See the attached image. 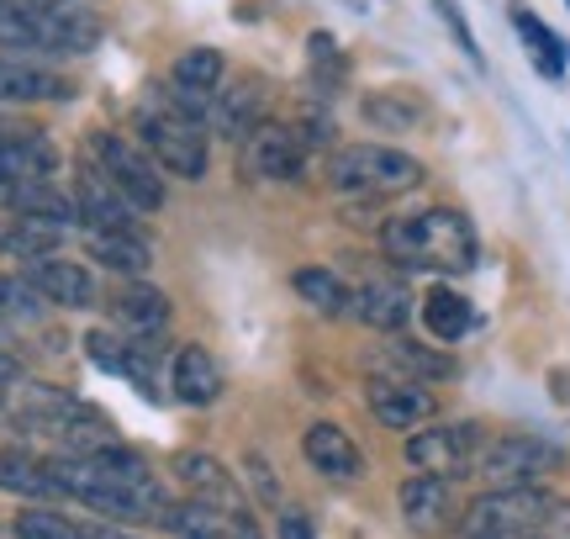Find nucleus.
<instances>
[{"label": "nucleus", "mask_w": 570, "mask_h": 539, "mask_svg": "<svg viewBox=\"0 0 570 539\" xmlns=\"http://www.w3.org/2000/svg\"><path fill=\"white\" fill-rule=\"evenodd\" d=\"M17 217H38V223H53V228H75L80 223V207H75V190H63L59 180H32V186H11L6 202Z\"/></svg>", "instance_id": "nucleus-23"}, {"label": "nucleus", "mask_w": 570, "mask_h": 539, "mask_svg": "<svg viewBox=\"0 0 570 539\" xmlns=\"http://www.w3.org/2000/svg\"><path fill=\"white\" fill-rule=\"evenodd\" d=\"M0 408L6 418L27 429L32 439H48L59 455H90V450H106L117 444V429L106 423V413H96L90 402H80L63 386H48V381H17L0 392Z\"/></svg>", "instance_id": "nucleus-2"}, {"label": "nucleus", "mask_w": 570, "mask_h": 539, "mask_svg": "<svg viewBox=\"0 0 570 539\" xmlns=\"http://www.w3.org/2000/svg\"><path fill=\"white\" fill-rule=\"evenodd\" d=\"M48 471H53L63 498L96 508L111 523H169V513H175L159 471L122 444H106L90 455H53Z\"/></svg>", "instance_id": "nucleus-1"}, {"label": "nucleus", "mask_w": 570, "mask_h": 539, "mask_svg": "<svg viewBox=\"0 0 570 539\" xmlns=\"http://www.w3.org/2000/svg\"><path fill=\"white\" fill-rule=\"evenodd\" d=\"M21 101H69V80L27 59H0V106Z\"/></svg>", "instance_id": "nucleus-24"}, {"label": "nucleus", "mask_w": 570, "mask_h": 539, "mask_svg": "<svg viewBox=\"0 0 570 539\" xmlns=\"http://www.w3.org/2000/svg\"><path fill=\"white\" fill-rule=\"evenodd\" d=\"M85 254L106 265L111 275H127V281H142L148 265H154V249L142 233H122V228H85Z\"/></svg>", "instance_id": "nucleus-21"}, {"label": "nucleus", "mask_w": 570, "mask_h": 539, "mask_svg": "<svg viewBox=\"0 0 570 539\" xmlns=\"http://www.w3.org/2000/svg\"><path fill=\"white\" fill-rule=\"evenodd\" d=\"M169 471H175V481L190 492V502H202V508L223 513V519L248 513L244 487H238V477H233L217 455H206V450H180V455L169 460Z\"/></svg>", "instance_id": "nucleus-11"}, {"label": "nucleus", "mask_w": 570, "mask_h": 539, "mask_svg": "<svg viewBox=\"0 0 570 539\" xmlns=\"http://www.w3.org/2000/svg\"><path fill=\"white\" fill-rule=\"evenodd\" d=\"M306 53H312V75H317V96H333L338 85H344V53H338V42L327 38V32H312V42H306Z\"/></svg>", "instance_id": "nucleus-34"}, {"label": "nucleus", "mask_w": 570, "mask_h": 539, "mask_svg": "<svg viewBox=\"0 0 570 539\" xmlns=\"http://www.w3.org/2000/svg\"><path fill=\"white\" fill-rule=\"evenodd\" d=\"M75 207H80V228H122V233H142L138 228V207L127 202L122 190L106 180L101 169L85 159L75 175Z\"/></svg>", "instance_id": "nucleus-16"}, {"label": "nucleus", "mask_w": 570, "mask_h": 539, "mask_svg": "<svg viewBox=\"0 0 570 539\" xmlns=\"http://www.w3.org/2000/svg\"><path fill=\"white\" fill-rule=\"evenodd\" d=\"M417 317H423V329L439 344H460L475 329V307H470L465 291H454V286H428V296L417 302Z\"/></svg>", "instance_id": "nucleus-25"}, {"label": "nucleus", "mask_w": 570, "mask_h": 539, "mask_svg": "<svg viewBox=\"0 0 570 539\" xmlns=\"http://www.w3.org/2000/svg\"><path fill=\"white\" fill-rule=\"evenodd\" d=\"M487 535L570 539V502L554 498L550 487H487L460 513V539H487Z\"/></svg>", "instance_id": "nucleus-5"}, {"label": "nucleus", "mask_w": 570, "mask_h": 539, "mask_svg": "<svg viewBox=\"0 0 570 539\" xmlns=\"http://www.w3.org/2000/svg\"><path fill=\"white\" fill-rule=\"evenodd\" d=\"M487 539H544V535H487Z\"/></svg>", "instance_id": "nucleus-43"}, {"label": "nucleus", "mask_w": 570, "mask_h": 539, "mask_svg": "<svg viewBox=\"0 0 570 539\" xmlns=\"http://www.w3.org/2000/svg\"><path fill=\"white\" fill-rule=\"evenodd\" d=\"M169 80L185 85V90H196V96H217L227 80V59L217 53V48H185L180 59L169 63Z\"/></svg>", "instance_id": "nucleus-32"}, {"label": "nucleus", "mask_w": 570, "mask_h": 539, "mask_svg": "<svg viewBox=\"0 0 570 539\" xmlns=\"http://www.w3.org/2000/svg\"><path fill=\"white\" fill-rule=\"evenodd\" d=\"M433 11H439V21L449 27V38H454V48L465 53L475 69H487V53H481V42H475V32H470L465 11H460V0H433Z\"/></svg>", "instance_id": "nucleus-35"}, {"label": "nucleus", "mask_w": 570, "mask_h": 539, "mask_svg": "<svg viewBox=\"0 0 570 539\" xmlns=\"http://www.w3.org/2000/svg\"><path fill=\"white\" fill-rule=\"evenodd\" d=\"M169 392L180 396L185 408H212L217 396H223V365H217V354L202 350V344H180V350H169Z\"/></svg>", "instance_id": "nucleus-19"}, {"label": "nucleus", "mask_w": 570, "mask_h": 539, "mask_svg": "<svg viewBox=\"0 0 570 539\" xmlns=\"http://www.w3.org/2000/svg\"><path fill=\"white\" fill-rule=\"evenodd\" d=\"M17 535L21 539H96L90 523L63 519L53 508H27V513H17Z\"/></svg>", "instance_id": "nucleus-33"}, {"label": "nucleus", "mask_w": 570, "mask_h": 539, "mask_svg": "<svg viewBox=\"0 0 570 539\" xmlns=\"http://www.w3.org/2000/svg\"><path fill=\"white\" fill-rule=\"evenodd\" d=\"M512 32L523 38V48H529V63L544 75L550 85L566 80V69H570V42L554 32L550 21H539L529 11V6H512Z\"/></svg>", "instance_id": "nucleus-22"}, {"label": "nucleus", "mask_w": 570, "mask_h": 539, "mask_svg": "<svg viewBox=\"0 0 570 539\" xmlns=\"http://www.w3.org/2000/svg\"><path fill=\"white\" fill-rule=\"evenodd\" d=\"M566 6H570V0H566Z\"/></svg>", "instance_id": "nucleus-44"}, {"label": "nucleus", "mask_w": 570, "mask_h": 539, "mask_svg": "<svg viewBox=\"0 0 570 539\" xmlns=\"http://www.w3.org/2000/svg\"><path fill=\"white\" fill-rule=\"evenodd\" d=\"M481 423L454 418V423H423L417 434H407L402 460L412 465V477H439V481H460L475 477V460H481Z\"/></svg>", "instance_id": "nucleus-8"}, {"label": "nucleus", "mask_w": 570, "mask_h": 539, "mask_svg": "<svg viewBox=\"0 0 570 539\" xmlns=\"http://www.w3.org/2000/svg\"><path fill=\"white\" fill-rule=\"evenodd\" d=\"M381 249L402 270H433V275H465L481 259L475 223L460 207H423L402 212L381 228Z\"/></svg>", "instance_id": "nucleus-3"}, {"label": "nucleus", "mask_w": 570, "mask_h": 539, "mask_svg": "<svg viewBox=\"0 0 570 539\" xmlns=\"http://www.w3.org/2000/svg\"><path fill=\"white\" fill-rule=\"evenodd\" d=\"M360 117H365L375 133H412V127H423L428 106L407 90H370L365 101H360Z\"/></svg>", "instance_id": "nucleus-29"}, {"label": "nucleus", "mask_w": 570, "mask_h": 539, "mask_svg": "<svg viewBox=\"0 0 570 539\" xmlns=\"http://www.w3.org/2000/svg\"><path fill=\"white\" fill-rule=\"evenodd\" d=\"M265 122H269V85L259 80V75H244V80L223 85V90L212 96V133L244 144L248 133Z\"/></svg>", "instance_id": "nucleus-17"}, {"label": "nucleus", "mask_w": 570, "mask_h": 539, "mask_svg": "<svg viewBox=\"0 0 570 539\" xmlns=\"http://www.w3.org/2000/svg\"><path fill=\"white\" fill-rule=\"evenodd\" d=\"M0 492H11V498H27V502H53L63 498L53 471H48V460L27 455V450H0Z\"/></svg>", "instance_id": "nucleus-27"}, {"label": "nucleus", "mask_w": 570, "mask_h": 539, "mask_svg": "<svg viewBox=\"0 0 570 539\" xmlns=\"http://www.w3.org/2000/svg\"><path fill=\"white\" fill-rule=\"evenodd\" d=\"M381 360L396 365L402 381H423V386L428 381H449V375H454V360H449L444 350H433V344H412V339H402V333L381 350Z\"/></svg>", "instance_id": "nucleus-30"}, {"label": "nucleus", "mask_w": 570, "mask_h": 539, "mask_svg": "<svg viewBox=\"0 0 570 539\" xmlns=\"http://www.w3.org/2000/svg\"><path fill=\"white\" fill-rule=\"evenodd\" d=\"M396 508H402V523L412 535H449L460 529V498H454V481H439V477H407L396 487Z\"/></svg>", "instance_id": "nucleus-12"}, {"label": "nucleus", "mask_w": 570, "mask_h": 539, "mask_svg": "<svg viewBox=\"0 0 570 539\" xmlns=\"http://www.w3.org/2000/svg\"><path fill=\"white\" fill-rule=\"evenodd\" d=\"M370 413L381 429H396V434H417L423 423L439 418V396L428 392L423 381H402V375H386V381H370Z\"/></svg>", "instance_id": "nucleus-14"}, {"label": "nucleus", "mask_w": 570, "mask_h": 539, "mask_svg": "<svg viewBox=\"0 0 570 539\" xmlns=\"http://www.w3.org/2000/svg\"><path fill=\"white\" fill-rule=\"evenodd\" d=\"M248 477H254V487H259V498L281 502V487H275V477H269V460L265 455H248Z\"/></svg>", "instance_id": "nucleus-38"}, {"label": "nucleus", "mask_w": 570, "mask_h": 539, "mask_svg": "<svg viewBox=\"0 0 570 539\" xmlns=\"http://www.w3.org/2000/svg\"><path fill=\"white\" fill-rule=\"evenodd\" d=\"M90 165L101 169L111 186L122 190L127 202L138 207V217H148V212H159L164 207V175H159V165L142 154L132 138H117V133H90Z\"/></svg>", "instance_id": "nucleus-9"}, {"label": "nucleus", "mask_w": 570, "mask_h": 539, "mask_svg": "<svg viewBox=\"0 0 570 539\" xmlns=\"http://www.w3.org/2000/svg\"><path fill=\"white\" fill-rule=\"evenodd\" d=\"M291 286H296V296H302L306 307L323 312V317H348V312H354V286H348L338 270L302 265L296 275H291Z\"/></svg>", "instance_id": "nucleus-28"}, {"label": "nucleus", "mask_w": 570, "mask_h": 539, "mask_svg": "<svg viewBox=\"0 0 570 539\" xmlns=\"http://www.w3.org/2000/svg\"><path fill=\"white\" fill-rule=\"evenodd\" d=\"M48 6H80V0H0V11H48Z\"/></svg>", "instance_id": "nucleus-39"}, {"label": "nucleus", "mask_w": 570, "mask_h": 539, "mask_svg": "<svg viewBox=\"0 0 570 539\" xmlns=\"http://www.w3.org/2000/svg\"><path fill=\"white\" fill-rule=\"evenodd\" d=\"M17 381H21V365L6 350H0V392H6V386H17Z\"/></svg>", "instance_id": "nucleus-40"}, {"label": "nucleus", "mask_w": 570, "mask_h": 539, "mask_svg": "<svg viewBox=\"0 0 570 539\" xmlns=\"http://www.w3.org/2000/svg\"><path fill=\"white\" fill-rule=\"evenodd\" d=\"M106 21L90 6H48V11H0V59H80L96 53Z\"/></svg>", "instance_id": "nucleus-4"}, {"label": "nucleus", "mask_w": 570, "mask_h": 539, "mask_svg": "<svg viewBox=\"0 0 570 539\" xmlns=\"http://www.w3.org/2000/svg\"><path fill=\"white\" fill-rule=\"evenodd\" d=\"M348 317H360L365 329L396 339L412 323V291L402 281H365V286H354V312Z\"/></svg>", "instance_id": "nucleus-20"}, {"label": "nucleus", "mask_w": 570, "mask_h": 539, "mask_svg": "<svg viewBox=\"0 0 570 539\" xmlns=\"http://www.w3.org/2000/svg\"><path fill=\"white\" fill-rule=\"evenodd\" d=\"M63 249V228L53 223H38V217H0V259H21V265H32V259H48V254Z\"/></svg>", "instance_id": "nucleus-26"}, {"label": "nucleus", "mask_w": 570, "mask_h": 539, "mask_svg": "<svg viewBox=\"0 0 570 539\" xmlns=\"http://www.w3.org/2000/svg\"><path fill=\"white\" fill-rule=\"evenodd\" d=\"M296 138H302L306 144V154H312V148H327L333 144V117H327L323 106H302V117H296Z\"/></svg>", "instance_id": "nucleus-36"}, {"label": "nucleus", "mask_w": 570, "mask_h": 539, "mask_svg": "<svg viewBox=\"0 0 570 539\" xmlns=\"http://www.w3.org/2000/svg\"><path fill=\"white\" fill-rule=\"evenodd\" d=\"M0 539H21V535H17V523H0Z\"/></svg>", "instance_id": "nucleus-42"}, {"label": "nucleus", "mask_w": 570, "mask_h": 539, "mask_svg": "<svg viewBox=\"0 0 570 539\" xmlns=\"http://www.w3.org/2000/svg\"><path fill=\"white\" fill-rule=\"evenodd\" d=\"M302 460L327 481H360L365 477L360 444H354L338 423H327V418H317V423H306L302 429Z\"/></svg>", "instance_id": "nucleus-18"}, {"label": "nucleus", "mask_w": 570, "mask_h": 539, "mask_svg": "<svg viewBox=\"0 0 570 539\" xmlns=\"http://www.w3.org/2000/svg\"><path fill=\"white\" fill-rule=\"evenodd\" d=\"M21 281L38 291L42 302H53V307H75V312L101 307V286H96V275L80 259H63V254L32 259V265H21Z\"/></svg>", "instance_id": "nucleus-13"}, {"label": "nucleus", "mask_w": 570, "mask_h": 539, "mask_svg": "<svg viewBox=\"0 0 570 539\" xmlns=\"http://www.w3.org/2000/svg\"><path fill=\"white\" fill-rule=\"evenodd\" d=\"M550 471H560V450L539 434H497L475 460V477L487 487H544Z\"/></svg>", "instance_id": "nucleus-10"}, {"label": "nucleus", "mask_w": 570, "mask_h": 539, "mask_svg": "<svg viewBox=\"0 0 570 539\" xmlns=\"http://www.w3.org/2000/svg\"><path fill=\"white\" fill-rule=\"evenodd\" d=\"M111 312H117V323H127L132 333H164L169 329V296H164L159 286H142V281H132V286L111 302Z\"/></svg>", "instance_id": "nucleus-31"}, {"label": "nucleus", "mask_w": 570, "mask_h": 539, "mask_svg": "<svg viewBox=\"0 0 570 539\" xmlns=\"http://www.w3.org/2000/svg\"><path fill=\"white\" fill-rule=\"evenodd\" d=\"M132 133H138V148L164 169V175L202 180L206 165H212L206 127L202 122H185L180 111L159 106L154 96H142V101H138V111H132Z\"/></svg>", "instance_id": "nucleus-7"}, {"label": "nucleus", "mask_w": 570, "mask_h": 539, "mask_svg": "<svg viewBox=\"0 0 570 539\" xmlns=\"http://www.w3.org/2000/svg\"><path fill=\"white\" fill-rule=\"evenodd\" d=\"M281 539H317V523L302 508H285L281 513Z\"/></svg>", "instance_id": "nucleus-37"}, {"label": "nucleus", "mask_w": 570, "mask_h": 539, "mask_svg": "<svg viewBox=\"0 0 570 539\" xmlns=\"http://www.w3.org/2000/svg\"><path fill=\"white\" fill-rule=\"evenodd\" d=\"M238 165H244L248 175H259V180H302L306 144L296 138V127L291 122H265V127H254V133L244 138Z\"/></svg>", "instance_id": "nucleus-15"}, {"label": "nucleus", "mask_w": 570, "mask_h": 539, "mask_svg": "<svg viewBox=\"0 0 570 539\" xmlns=\"http://www.w3.org/2000/svg\"><path fill=\"white\" fill-rule=\"evenodd\" d=\"M423 159H412L407 148L391 144H348L327 159V186L338 196H407V190L423 186Z\"/></svg>", "instance_id": "nucleus-6"}, {"label": "nucleus", "mask_w": 570, "mask_h": 539, "mask_svg": "<svg viewBox=\"0 0 570 539\" xmlns=\"http://www.w3.org/2000/svg\"><path fill=\"white\" fill-rule=\"evenodd\" d=\"M90 535H96V539H132L122 523H90Z\"/></svg>", "instance_id": "nucleus-41"}]
</instances>
